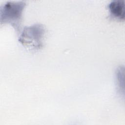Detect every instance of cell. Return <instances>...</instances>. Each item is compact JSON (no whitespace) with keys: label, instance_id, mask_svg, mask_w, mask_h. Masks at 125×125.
I'll return each instance as SVG.
<instances>
[{"label":"cell","instance_id":"6da1fadb","mask_svg":"<svg viewBox=\"0 0 125 125\" xmlns=\"http://www.w3.org/2000/svg\"><path fill=\"white\" fill-rule=\"evenodd\" d=\"M24 1H8L0 7V24L8 23L17 31H20L23 10L25 6Z\"/></svg>","mask_w":125,"mask_h":125},{"label":"cell","instance_id":"7a4b0ae2","mask_svg":"<svg viewBox=\"0 0 125 125\" xmlns=\"http://www.w3.org/2000/svg\"><path fill=\"white\" fill-rule=\"evenodd\" d=\"M45 28L42 24H35L24 28L19 41L30 50H38L43 46Z\"/></svg>","mask_w":125,"mask_h":125},{"label":"cell","instance_id":"3957f363","mask_svg":"<svg viewBox=\"0 0 125 125\" xmlns=\"http://www.w3.org/2000/svg\"><path fill=\"white\" fill-rule=\"evenodd\" d=\"M110 16L113 19L121 21L125 19V4L123 1L115 0L111 2L108 7Z\"/></svg>","mask_w":125,"mask_h":125}]
</instances>
